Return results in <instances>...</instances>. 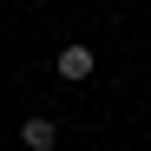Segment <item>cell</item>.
I'll return each mask as SVG.
<instances>
[{
    "label": "cell",
    "mask_w": 151,
    "mask_h": 151,
    "mask_svg": "<svg viewBox=\"0 0 151 151\" xmlns=\"http://www.w3.org/2000/svg\"><path fill=\"white\" fill-rule=\"evenodd\" d=\"M53 66H59V79L79 86V79H92V66H99V59H92V46H59V59H53Z\"/></svg>",
    "instance_id": "1"
},
{
    "label": "cell",
    "mask_w": 151,
    "mask_h": 151,
    "mask_svg": "<svg viewBox=\"0 0 151 151\" xmlns=\"http://www.w3.org/2000/svg\"><path fill=\"white\" fill-rule=\"evenodd\" d=\"M20 145H27V151H53L59 145V125L53 118H27V125H20Z\"/></svg>",
    "instance_id": "2"
}]
</instances>
